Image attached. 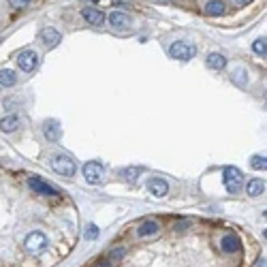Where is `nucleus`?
Instances as JSON below:
<instances>
[{"label": "nucleus", "instance_id": "1", "mask_svg": "<svg viewBox=\"0 0 267 267\" xmlns=\"http://www.w3.org/2000/svg\"><path fill=\"white\" fill-rule=\"evenodd\" d=\"M197 56V47L188 41H176L171 47H169V58L173 60H182V62H188Z\"/></svg>", "mask_w": 267, "mask_h": 267}, {"label": "nucleus", "instance_id": "2", "mask_svg": "<svg viewBox=\"0 0 267 267\" xmlns=\"http://www.w3.org/2000/svg\"><path fill=\"white\" fill-rule=\"evenodd\" d=\"M224 186L231 194H238L244 188V173L238 167H227L224 169Z\"/></svg>", "mask_w": 267, "mask_h": 267}, {"label": "nucleus", "instance_id": "3", "mask_svg": "<svg viewBox=\"0 0 267 267\" xmlns=\"http://www.w3.org/2000/svg\"><path fill=\"white\" fill-rule=\"evenodd\" d=\"M51 169L64 178H73L77 171V162L71 156H54L51 158Z\"/></svg>", "mask_w": 267, "mask_h": 267}, {"label": "nucleus", "instance_id": "4", "mask_svg": "<svg viewBox=\"0 0 267 267\" xmlns=\"http://www.w3.org/2000/svg\"><path fill=\"white\" fill-rule=\"evenodd\" d=\"M24 248H26L28 254H41L47 248V238L41 231H32L24 240Z\"/></svg>", "mask_w": 267, "mask_h": 267}, {"label": "nucleus", "instance_id": "5", "mask_svg": "<svg viewBox=\"0 0 267 267\" xmlns=\"http://www.w3.org/2000/svg\"><path fill=\"white\" fill-rule=\"evenodd\" d=\"M84 178L90 182V184H103L105 182V167L101 165L96 160H90L84 165Z\"/></svg>", "mask_w": 267, "mask_h": 267}, {"label": "nucleus", "instance_id": "6", "mask_svg": "<svg viewBox=\"0 0 267 267\" xmlns=\"http://www.w3.org/2000/svg\"><path fill=\"white\" fill-rule=\"evenodd\" d=\"M28 186L32 188L35 192H39V194H45V197H58V194H60L54 186H49L47 182L39 180V178H30V180H28Z\"/></svg>", "mask_w": 267, "mask_h": 267}, {"label": "nucleus", "instance_id": "7", "mask_svg": "<svg viewBox=\"0 0 267 267\" xmlns=\"http://www.w3.org/2000/svg\"><path fill=\"white\" fill-rule=\"evenodd\" d=\"M17 64H19V69H22L24 73H30V71L37 69V54L32 49L22 51V54L17 56Z\"/></svg>", "mask_w": 267, "mask_h": 267}, {"label": "nucleus", "instance_id": "8", "mask_svg": "<svg viewBox=\"0 0 267 267\" xmlns=\"http://www.w3.org/2000/svg\"><path fill=\"white\" fill-rule=\"evenodd\" d=\"M109 24H111V28H116V30H128L132 26V17L126 15V13L116 11V13L109 15Z\"/></svg>", "mask_w": 267, "mask_h": 267}, {"label": "nucleus", "instance_id": "9", "mask_svg": "<svg viewBox=\"0 0 267 267\" xmlns=\"http://www.w3.org/2000/svg\"><path fill=\"white\" fill-rule=\"evenodd\" d=\"M146 186L152 194H156V197H165V194L169 192V184L162 180V178H150L146 182Z\"/></svg>", "mask_w": 267, "mask_h": 267}, {"label": "nucleus", "instance_id": "10", "mask_svg": "<svg viewBox=\"0 0 267 267\" xmlns=\"http://www.w3.org/2000/svg\"><path fill=\"white\" fill-rule=\"evenodd\" d=\"M81 15H84V19H86L88 24H92V26H103V24H105V15H103L98 9L86 7L84 11H81Z\"/></svg>", "mask_w": 267, "mask_h": 267}, {"label": "nucleus", "instance_id": "11", "mask_svg": "<svg viewBox=\"0 0 267 267\" xmlns=\"http://www.w3.org/2000/svg\"><path fill=\"white\" fill-rule=\"evenodd\" d=\"M43 135L49 139V141H58L60 137H62V128H60V124L56 120H47L43 124Z\"/></svg>", "mask_w": 267, "mask_h": 267}, {"label": "nucleus", "instance_id": "12", "mask_svg": "<svg viewBox=\"0 0 267 267\" xmlns=\"http://www.w3.org/2000/svg\"><path fill=\"white\" fill-rule=\"evenodd\" d=\"M41 39H43V43L47 47H56L60 41H62L60 32H58V30H54V28H43V30H41Z\"/></svg>", "mask_w": 267, "mask_h": 267}, {"label": "nucleus", "instance_id": "13", "mask_svg": "<svg viewBox=\"0 0 267 267\" xmlns=\"http://www.w3.org/2000/svg\"><path fill=\"white\" fill-rule=\"evenodd\" d=\"M220 246H222V250H224V252L233 254V252H238V250L242 248V242H240L238 235H224L222 242H220Z\"/></svg>", "mask_w": 267, "mask_h": 267}, {"label": "nucleus", "instance_id": "14", "mask_svg": "<svg viewBox=\"0 0 267 267\" xmlns=\"http://www.w3.org/2000/svg\"><path fill=\"white\" fill-rule=\"evenodd\" d=\"M160 231V224L156 222V220H146V222H143L141 224V227H139V235H141V238H152V235H156Z\"/></svg>", "mask_w": 267, "mask_h": 267}, {"label": "nucleus", "instance_id": "15", "mask_svg": "<svg viewBox=\"0 0 267 267\" xmlns=\"http://www.w3.org/2000/svg\"><path fill=\"white\" fill-rule=\"evenodd\" d=\"M246 192H248L250 197H259V194L265 192V182L259 178H252L248 184H246Z\"/></svg>", "mask_w": 267, "mask_h": 267}, {"label": "nucleus", "instance_id": "16", "mask_svg": "<svg viewBox=\"0 0 267 267\" xmlns=\"http://www.w3.org/2000/svg\"><path fill=\"white\" fill-rule=\"evenodd\" d=\"M17 128H19V118L17 116H9V118L0 120V130L3 132H13Z\"/></svg>", "mask_w": 267, "mask_h": 267}, {"label": "nucleus", "instance_id": "17", "mask_svg": "<svg viewBox=\"0 0 267 267\" xmlns=\"http://www.w3.org/2000/svg\"><path fill=\"white\" fill-rule=\"evenodd\" d=\"M15 84H17V75L13 73V71H9V69L0 71V86H3V88H11Z\"/></svg>", "mask_w": 267, "mask_h": 267}, {"label": "nucleus", "instance_id": "18", "mask_svg": "<svg viewBox=\"0 0 267 267\" xmlns=\"http://www.w3.org/2000/svg\"><path fill=\"white\" fill-rule=\"evenodd\" d=\"M208 66L214 69V71H222L224 66H227V58H224L222 54H210L208 56Z\"/></svg>", "mask_w": 267, "mask_h": 267}, {"label": "nucleus", "instance_id": "19", "mask_svg": "<svg viewBox=\"0 0 267 267\" xmlns=\"http://www.w3.org/2000/svg\"><path fill=\"white\" fill-rule=\"evenodd\" d=\"M205 11H208V15H222L224 13V3H220V0H212V3L205 5Z\"/></svg>", "mask_w": 267, "mask_h": 267}, {"label": "nucleus", "instance_id": "20", "mask_svg": "<svg viewBox=\"0 0 267 267\" xmlns=\"http://www.w3.org/2000/svg\"><path fill=\"white\" fill-rule=\"evenodd\" d=\"M231 79H233L238 86H242V88H244L246 84H248V73H246L244 69H238V71H235V73L231 75Z\"/></svg>", "mask_w": 267, "mask_h": 267}, {"label": "nucleus", "instance_id": "21", "mask_svg": "<svg viewBox=\"0 0 267 267\" xmlns=\"http://www.w3.org/2000/svg\"><path fill=\"white\" fill-rule=\"evenodd\" d=\"M250 167L256 171H265L267 169V158L265 156H252L250 158Z\"/></svg>", "mask_w": 267, "mask_h": 267}, {"label": "nucleus", "instance_id": "22", "mask_svg": "<svg viewBox=\"0 0 267 267\" xmlns=\"http://www.w3.org/2000/svg\"><path fill=\"white\" fill-rule=\"evenodd\" d=\"M252 49H254V54H259V56H267V41L265 39H259V41H254L252 43Z\"/></svg>", "mask_w": 267, "mask_h": 267}, {"label": "nucleus", "instance_id": "23", "mask_svg": "<svg viewBox=\"0 0 267 267\" xmlns=\"http://www.w3.org/2000/svg\"><path fill=\"white\" fill-rule=\"evenodd\" d=\"M120 173H122V176H124L126 180H130V182H135V180L139 178V173H141V169H139V167H128V169H122Z\"/></svg>", "mask_w": 267, "mask_h": 267}, {"label": "nucleus", "instance_id": "24", "mask_svg": "<svg viewBox=\"0 0 267 267\" xmlns=\"http://www.w3.org/2000/svg\"><path fill=\"white\" fill-rule=\"evenodd\" d=\"M98 238V227L96 224H90V227L86 229V240L90 242V240H96Z\"/></svg>", "mask_w": 267, "mask_h": 267}, {"label": "nucleus", "instance_id": "25", "mask_svg": "<svg viewBox=\"0 0 267 267\" xmlns=\"http://www.w3.org/2000/svg\"><path fill=\"white\" fill-rule=\"evenodd\" d=\"M9 5L15 7V9H24V7L30 5V0H9Z\"/></svg>", "mask_w": 267, "mask_h": 267}, {"label": "nucleus", "instance_id": "26", "mask_svg": "<svg viewBox=\"0 0 267 267\" xmlns=\"http://www.w3.org/2000/svg\"><path fill=\"white\" fill-rule=\"evenodd\" d=\"M122 256H124V248H118L109 254V259H122Z\"/></svg>", "mask_w": 267, "mask_h": 267}, {"label": "nucleus", "instance_id": "27", "mask_svg": "<svg viewBox=\"0 0 267 267\" xmlns=\"http://www.w3.org/2000/svg\"><path fill=\"white\" fill-rule=\"evenodd\" d=\"M254 265H256V267H265V259H259V261H256Z\"/></svg>", "mask_w": 267, "mask_h": 267}, {"label": "nucleus", "instance_id": "28", "mask_svg": "<svg viewBox=\"0 0 267 267\" xmlns=\"http://www.w3.org/2000/svg\"><path fill=\"white\" fill-rule=\"evenodd\" d=\"M238 5H248V3H252V0H235Z\"/></svg>", "mask_w": 267, "mask_h": 267}, {"label": "nucleus", "instance_id": "29", "mask_svg": "<svg viewBox=\"0 0 267 267\" xmlns=\"http://www.w3.org/2000/svg\"><path fill=\"white\" fill-rule=\"evenodd\" d=\"M160 3H171V0H160Z\"/></svg>", "mask_w": 267, "mask_h": 267}]
</instances>
